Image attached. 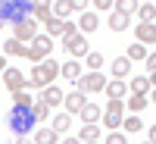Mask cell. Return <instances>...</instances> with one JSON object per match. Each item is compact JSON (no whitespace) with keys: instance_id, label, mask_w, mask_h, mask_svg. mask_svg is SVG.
<instances>
[{"instance_id":"obj_5","label":"cell","mask_w":156,"mask_h":144,"mask_svg":"<svg viewBox=\"0 0 156 144\" xmlns=\"http://www.w3.org/2000/svg\"><path fill=\"white\" fill-rule=\"evenodd\" d=\"M62 47H66L72 57H87V38H84L81 31L66 35V38H62Z\"/></svg>"},{"instance_id":"obj_29","label":"cell","mask_w":156,"mask_h":144,"mask_svg":"<svg viewBox=\"0 0 156 144\" xmlns=\"http://www.w3.org/2000/svg\"><path fill=\"white\" fill-rule=\"evenodd\" d=\"M31 113H34V119H37V122H44L47 116H50V107H47L44 100H34V103H31Z\"/></svg>"},{"instance_id":"obj_47","label":"cell","mask_w":156,"mask_h":144,"mask_svg":"<svg viewBox=\"0 0 156 144\" xmlns=\"http://www.w3.org/2000/svg\"><path fill=\"white\" fill-rule=\"evenodd\" d=\"M153 103H156V88H153Z\"/></svg>"},{"instance_id":"obj_48","label":"cell","mask_w":156,"mask_h":144,"mask_svg":"<svg viewBox=\"0 0 156 144\" xmlns=\"http://www.w3.org/2000/svg\"><path fill=\"white\" fill-rule=\"evenodd\" d=\"M144 3H150V0H144Z\"/></svg>"},{"instance_id":"obj_34","label":"cell","mask_w":156,"mask_h":144,"mask_svg":"<svg viewBox=\"0 0 156 144\" xmlns=\"http://www.w3.org/2000/svg\"><path fill=\"white\" fill-rule=\"evenodd\" d=\"M31 16H34L37 22H47V19H53V13H50V6H34Z\"/></svg>"},{"instance_id":"obj_39","label":"cell","mask_w":156,"mask_h":144,"mask_svg":"<svg viewBox=\"0 0 156 144\" xmlns=\"http://www.w3.org/2000/svg\"><path fill=\"white\" fill-rule=\"evenodd\" d=\"M144 63H147V72H153V69H156V50H153V54H147V60H144Z\"/></svg>"},{"instance_id":"obj_31","label":"cell","mask_w":156,"mask_h":144,"mask_svg":"<svg viewBox=\"0 0 156 144\" xmlns=\"http://www.w3.org/2000/svg\"><path fill=\"white\" fill-rule=\"evenodd\" d=\"M144 107H147V94H131L128 97V110L131 113H140Z\"/></svg>"},{"instance_id":"obj_6","label":"cell","mask_w":156,"mask_h":144,"mask_svg":"<svg viewBox=\"0 0 156 144\" xmlns=\"http://www.w3.org/2000/svg\"><path fill=\"white\" fill-rule=\"evenodd\" d=\"M75 85H78V91H84V94H87V91H103V88H106V75H103V72H84Z\"/></svg>"},{"instance_id":"obj_18","label":"cell","mask_w":156,"mask_h":144,"mask_svg":"<svg viewBox=\"0 0 156 144\" xmlns=\"http://www.w3.org/2000/svg\"><path fill=\"white\" fill-rule=\"evenodd\" d=\"M0 54H9V57H25V54H28V47H25L22 41H16V38H12V41H6V44H3V50H0Z\"/></svg>"},{"instance_id":"obj_40","label":"cell","mask_w":156,"mask_h":144,"mask_svg":"<svg viewBox=\"0 0 156 144\" xmlns=\"http://www.w3.org/2000/svg\"><path fill=\"white\" fill-rule=\"evenodd\" d=\"M59 144H81V138H66V141H59Z\"/></svg>"},{"instance_id":"obj_33","label":"cell","mask_w":156,"mask_h":144,"mask_svg":"<svg viewBox=\"0 0 156 144\" xmlns=\"http://www.w3.org/2000/svg\"><path fill=\"white\" fill-rule=\"evenodd\" d=\"M103 125H106L109 132H115V128L122 125V113H106V116H103Z\"/></svg>"},{"instance_id":"obj_41","label":"cell","mask_w":156,"mask_h":144,"mask_svg":"<svg viewBox=\"0 0 156 144\" xmlns=\"http://www.w3.org/2000/svg\"><path fill=\"white\" fill-rule=\"evenodd\" d=\"M147 78H150V88H156V69H153V72H150Z\"/></svg>"},{"instance_id":"obj_22","label":"cell","mask_w":156,"mask_h":144,"mask_svg":"<svg viewBox=\"0 0 156 144\" xmlns=\"http://www.w3.org/2000/svg\"><path fill=\"white\" fill-rule=\"evenodd\" d=\"M37 97H31L28 94V88H22V91H12V103H16V107H31Z\"/></svg>"},{"instance_id":"obj_50","label":"cell","mask_w":156,"mask_h":144,"mask_svg":"<svg viewBox=\"0 0 156 144\" xmlns=\"http://www.w3.org/2000/svg\"><path fill=\"white\" fill-rule=\"evenodd\" d=\"M144 144H150V141H144Z\"/></svg>"},{"instance_id":"obj_16","label":"cell","mask_w":156,"mask_h":144,"mask_svg":"<svg viewBox=\"0 0 156 144\" xmlns=\"http://www.w3.org/2000/svg\"><path fill=\"white\" fill-rule=\"evenodd\" d=\"M78 138L81 141H100V125L97 122H84L81 132H78Z\"/></svg>"},{"instance_id":"obj_43","label":"cell","mask_w":156,"mask_h":144,"mask_svg":"<svg viewBox=\"0 0 156 144\" xmlns=\"http://www.w3.org/2000/svg\"><path fill=\"white\" fill-rule=\"evenodd\" d=\"M150 144H156V125H150Z\"/></svg>"},{"instance_id":"obj_9","label":"cell","mask_w":156,"mask_h":144,"mask_svg":"<svg viewBox=\"0 0 156 144\" xmlns=\"http://www.w3.org/2000/svg\"><path fill=\"white\" fill-rule=\"evenodd\" d=\"M34 35H37V25L31 22V19H25V22H16V28H12V38L16 41H34Z\"/></svg>"},{"instance_id":"obj_17","label":"cell","mask_w":156,"mask_h":144,"mask_svg":"<svg viewBox=\"0 0 156 144\" xmlns=\"http://www.w3.org/2000/svg\"><path fill=\"white\" fill-rule=\"evenodd\" d=\"M112 6H115V13H122V16H131V13H137L140 0H112Z\"/></svg>"},{"instance_id":"obj_3","label":"cell","mask_w":156,"mask_h":144,"mask_svg":"<svg viewBox=\"0 0 156 144\" xmlns=\"http://www.w3.org/2000/svg\"><path fill=\"white\" fill-rule=\"evenodd\" d=\"M34 113H31V107H16V103H12V110L6 113V125L12 128V132L16 135H28L31 128H34Z\"/></svg>"},{"instance_id":"obj_32","label":"cell","mask_w":156,"mask_h":144,"mask_svg":"<svg viewBox=\"0 0 156 144\" xmlns=\"http://www.w3.org/2000/svg\"><path fill=\"white\" fill-rule=\"evenodd\" d=\"M137 16H140V22H153L156 19V6L153 3H140L137 6Z\"/></svg>"},{"instance_id":"obj_27","label":"cell","mask_w":156,"mask_h":144,"mask_svg":"<svg viewBox=\"0 0 156 144\" xmlns=\"http://www.w3.org/2000/svg\"><path fill=\"white\" fill-rule=\"evenodd\" d=\"M125 57L131 60V63H134V60H147V44H137V41H134L131 47H128V54H125Z\"/></svg>"},{"instance_id":"obj_1","label":"cell","mask_w":156,"mask_h":144,"mask_svg":"<svg viewBox=\"0 0 156 144\" xmlns=\"http://www.w3.org/2000/svg\"><path fill=\"white\" fill-rule=\"evenodd\" d=\"M56 75H59V63L53 57H47L44 63H34V66H31L28 85H25V88H47V85H53Z\"/></svg>"},{"instance_id":"obj_35","label":"cell","mask_w":156,"mask_h":144,"mask_svg":"<svg viewBox=\"0 0 156 144\" xmlns=\"http://www.w3.org/2000/svg\"><path fill=\"white\" fill-rule=\"evenodd\" d=\"M122 110H125L122 97H109V100H106V113H122Z\"/></svg>"},{"instance_id":"obj_8","label":"cell","mask_w":156,"mask_h":144,"mask_svg":"<svg viewBox=\"0 0 156 144\" xmlns=\"http://www.w3.org/2000/svg\"><path fill=\"white\" fill-rule=\"evenodd\" d=\"M3 85H6L9 91H22L25 85H28V75H25L22 69H6V72H3Z\"/></svg>"},{"instance_id":"obj_24","label":"cell","mask_w":156,"mask_h":144,"mask_svg":"<svg viewBox=\"0 0 156 144\" xmlns=\"http://www.w3.org/2000/svg\"><path fill=\"white\" fill-rule=\"evenodd\" d=\"M122 125H125V135H134V132H140V128H144V122H140L137 113H131L128 119H122Z\"/></svg>"},{"instance_id":"obj_23","label":"cell","mask_w":156,"mask_h":144,"mask_svg":"<svg viewBox=\"0 0 156 144\" xmlns=\"http://www.w3.org/2000/svg\"><path fill=\"white\" fill-rule=\"evenodd\" d=\"M131 94H150V78L147 75L131 78Z\"/></svg>"},{"instance_id":"obj_10","label":"cell","mask_w":156,"mask_h":144,"mask_svg":"<svg viewBox=\"0 0 156 144\" xmlns=\"http://www.w3.org/2000/svg\"><path fill=\"white\" fill-rule=\"evenodd\" d=\"M62 97H66V94H62L56 85H47V88H41V97H37V100H44L47 107L53 110V107H59V103H62Z\"/></svg>"},{"instance_id":"obj_13","label":"cell","mask_w":156,"mask_h":144,"mask_svg":"<svg viewBox=\"0 0 156 144\" xmlns=\"http://www.w3.org/2000/svg\"><path fill=\"white\" fill-rule=\"evenodd\" d=\"M59 75L69 78V82H78V78L84 75V69H81V63H78V60H69V63H62V66H59Z\"/></svg>"},{"instance_id":"obj_46","label":"cell","mask_w":156,"mask_h":144,"mask_svg":"<svg viewBox=\"0 0 156 144\" xmlns=\"http://www.w3.org/2000/svg\"><path fill=\"white\" fill-rule=\"evenodd\" d=\"M81 144H100V141H81Z\"/></svg>"},{"instance_id":"obj_2","label":"cell","mask_w":156,"mask_h":144,"mask_svg":"<svg viewBox=\"0 0 156 144\" xmlns=\"http://www.w3.org/2000/svg\"><path fill=\"white\" fill-rule=\"evenodd\" d=\"M31 13H34V3L31 0H0V25L3 22H25V19H31Z\"/></svg>"},{"instance_id":"obj_19","label":"cell","mask_w":156,"mask_h":144,"mask_svg":"<svg viewBox=\"0 0 156 144\" xmlns=\"http://www.w3.org/2000/svg\"><path fill=\"white\" fill-rule=\"evenodd\" d=\"M78 116H81V122H97V119H100V107H94V103H84V107L78 110Z\"/></svg>"},{"instance_id":"obj_11","label":"cell","mask_w":156,"mask_h":144,"mask_svg":"<svg viewBox=\"0 0 156 144\" xmlns=\"http://www.w3.org/2000/svg\"><path fill=\"white\" fill-rule=\"evenodd\" d=\"M134 35H137V44H156V25L153 22H140L134 28Z\"/></svg>"},{"instance_id":"obj_49","label":"cell","mask_w":156,"mask_h":144,"mask_svg":"<svg viewBox=\"0 0 156 144\" xmlns=\"http://www.w3.org/2000/svg\"><path fill=\"white\" fill-rule=\"evenodd\" d=\"M0 50H3V44H0Z\"/></svg>"},{"instance_id":"obj_12","label":"cell","mask_w":156,"mask_h":144,"mask_svg":"<svg viewBox=\"0 0 156 144\" xmlns=\"http://www.w3.org/2000/svg\"><path fill=\"white\" fill-rule=\"evenodd\" d=\"M97 28H100V16H97V13H81V19H78V31L90 35V31H97Z\"/></svg>"},{"instance_id":"obj_7","label":"cell","mask_w":156,"mask_h":144,"mask_svg":"<svg viewBox=\"0 0 156 144\" xmlns=\"http://www.w3.org/2000/svg\"><path fill=\"white\" fill-rule=\"evenodd\" d=\"M72 31H78L75 28V22H66V19H47V35L50 38H66V35H72Z\"/></svg>"},{"instance_id":"obj_14","label":"cell","mask_w":156,"mask_h":144,"mask_svg":"<svg viewBox=\"0 0 156 144\" xmlns=\"http://www.w3.org/2000/svg\"><path fill=\"white\" fill-rule=\"evenodd\" d=\"M62 103H66V113H78V110H81L84 103H87V100H84V91H78V88H75L72 94H66V97H62Z\"/></svg>"},{"instance_id":"obj_42","label":"cell","mask_w":156,"mask_h":144,"mask_svg":"<svg viewBox=\"0 0 156 144\" xmlns=\"http://www.w3.org/2000/svg\"><path fill=\"white\" fill-rule=\"evenodd\" d=\"M16 144H34V141H31V138H25V135H19V141H16Z\"/></svg>"},{"instance_id":"obj_15","label":"cell","mask_w":156,"mask_h":144,"mask_svg":"<svg viewBox=\"0 0 156 144\" xmlns=\"http://www.w3.org/2000/svg\"><path fill=\"white\" fill-rule=\"evenodd\" d=\"M128 72H131V60H128V57H115L112 60V75L115 78H125Z\"/></svg>"},{"instance_id":"obj_37","label":"cell","mask_w":156,"mask_h":144,"mask_svg":"<svg viewBox=\"0 0 156 144\" xmlns=\"http://www.w3.org/2000/svg\"><path fill=\"white\" fill-rule=\"evenodd\" d=\"M69 3H72L75 13H87V3H90V0H69Z\"/></svg>"},{"instance_id":"obj_25","label":"cell","mask_w":156,"mask_h":144,"mask_svg":"<svg viewBox=\"0 0 156 144\" xmlns=\"http://www.w3.org/2000/svg\"><path fill=\"white\" fill-rule=\"evenodd\" d=\"M106 97H122L125 94V78H115V82H106Z\"/></svg>"},{"instance_id":"obj_4","label":"cell","mask_w":156,"mask_h":144,"mask_svg":"<svg viewBox=\"0 0 156 144\" xmlns=\"http://www.w3.org/2000/svg\"><path fill=\"white\" fill-rule=\"evenodd\" d=\"M50 50H53V38L50 35H34V41L28 47V54H25V60H31V63H44L50 57Z\"/></svg>"},{"instance_id":"obj_28","label":"cell","mask_w":156,"mask_h":144,"mask_svg":"<svg viewBox=\"0 0 156 144\" xmlns=\"http://www.w3.org/2000/svg\"><path fill=\"white\" fill-rule=\"evenodd\" d=\"M84 63H87V69H90V72H100V66H103V54H97V50H87Z\"/></svg>"},{"instance_id":"obj_45","label":"cell","mask_w":156,"mask_h":144,"mask_svg":"<svg viewBox=\"0 0 156 144\" xmlns=\"http://www.w3.org/2000/svg\"><path fill=\"white\" fill-rule=\"evenodd\" d=\"M0 72H6V57L0 54Z\"/></svg>"},{"instance_id":"obj_21","label":"cell","mask_w":156,"mask_h":144,"mask_svg":"<svg viewBox=\"0 0 156 144\" xmlns=\"http://www.w3.org/2000/svg\"><path fill=\"white\" fill-rule=\"evenodd\" d=\"M34 144H59V135L53 128H41V132L34 135Z\"/></svg>"},{"instance_id":"obj_20","label":"cell","mask_w":156,"mask_h":144,"mask_svg":"<svg viewBox=\"0 0 156 144\" xmlns=\"http://www.w3.org/2000/svg\"><path fill=\"white\" fill-rule=\"evenodd\" d=\"M69 125H72V113H59L56 119H53V125H50V128H53L56 135H62V132H69Z\"/></svg>"},{"instance_id":"obj_44","label":"cell","mask_w":156,"mask_h":144,"mask_svg":"<svg viewBox=\"0 0 156 144\" xmlns=\"http://www.w3.org/2000/svg\"><path fill=\"white\" fill-rule=\"evenodd\" d=\"M34 6H50V0H31Z\"/></svg>"},{"instance_id":"obj_26","label":"cell","mask_w":156,"mask_h":144,"mask_svg":"<svg viewBox=\"0 0 156 144\" xmlns=\"http://www.w3.org/2000/svg\"><path fill=\"white\" fill-rule=\"evenodd\" d=\"M72 13H75V9H72L69 0H56V3H53V16H56V19H69Z\"/></svg>"},{"instance_id":"obj_36","label":"cell","mask_w":156,"mask_h":144,"mask_svg":"<svg viewBox=\"0 0 156 144\" xmlns=\"http://www.w3.org/2000/svg\"><path fill=\"white\" fill-rule=\"evenodd\" d=\"M103 144H128V138H125L122 132H109V135H106V141H103Z\"/></svg>"},{"instance_id":"obj_38","label":"cell","mask_w":156,"mask_h":144,"mask_svg":"<svg viewBox=\"0 0 156 144\" xmlns=\"http://www.w3.org/2000/svg\"><path fill=\"white\" fill-rule=\"evenodd\" d=\"M90 3H94V6L100 9V13H106V9L112 6V0H90Z\"/></svg>"},{"instance_id":"obj_30","label":"cell","mask_w":156,"mask_h":144,"mask_svg":"<svg viewBox=\"0 0 156 144\" xmlns=\"http://www.w3.org/2000/svg\"><path fill=\"white\" fill-rule=\"evenodd\" d=\"M109 28H112V31H125V28H128V16L112 13V16H109Z\"/></svg>"}]
</instances>
